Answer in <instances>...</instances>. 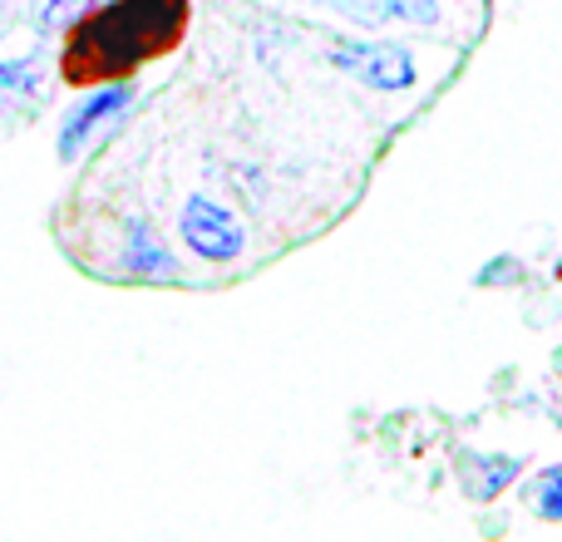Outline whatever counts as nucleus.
I'll use <instances>...</instances> for the list:
<instances>
[{"label": "nucleus", "instance_id": "1", "mask_svg": "<svg viewBox=\"0 0 562 542\" xmlns=\"http://www.w3.org/2000/svg\"><path fill=\"white\" fill-rule=\"evenodd\" d=\"M188 0H109L99 10H85L65 30L59 45V75L75 89L114 84L128 79L144 59H158L183 39Z\"/></svg>", "mask_w": 562, "mask_h": 542}, {"label": "nucleus", "instance_id": "2", "mask_svg": "<svg viewBox=\"0 0 562 542\" xmlns=\"http://www.w3.org/2000/svg\"><path fill=\"white\" fill-rule=\"evenodd\" d=\"M326 55L346 79H360L366 89H380V94L409 89L419 79L415 55L395 39H330Z\"/></svg>", "mask_w": 562, "mask_h": 542}, {"label": "nucleus", "instance_id": "3", "mask_svg": "<svg viewBox=\"0 0 562 542\" xmlns=\"http://www.w3.org/2000/svg\"><path fill=\"white\" fill-rule=\"evenodd\" d=\"M178 233H183V242L193 247L203 262H237V257H243V247H247V227L237 223V217L227 213L217 197H203V193H193L183 203Z\"/></svg>", "mask_w": 562, "mask_h": 542}, {"label": "nucleus", "instance_id": "4", "mask_svg": "<svg viewBox=\"0 0 562 542\" xmlns=\"http://www.w3.org/2000/svg\"><path fill=\"white\" fill-rule=\"evenodd\" d=\"M326 10L346 15L360 30H380V25H439L445 10L439 0H326Z\"/></svg>", "mask_w": 562, "mask_h": 542}, {"label": "nucleus", "instance_id": "5", "mask_svg": "<svg viewBox=\"0 0 562 542\" xmlns=\"http://www.w3.org/2000/svg\"><path fill=\"white\" fill-rule=\"evenodd\" d=\"M124 104H128V84H109V89H99V94H89L85 104L65 118V128H59V158H75L79 148H85V138L94 134L104 118H114Z\"/></svg>", "mask_w": 562, "mask_h": 542}, {"label": "nucleus", "instance_id": "6", "mask_svg": "<svg viewBox=\"0 0 562 542\" xmlns=\"http://www.w3.org/2000/svg\"><path fill=\"white\" fill-rule=\"evenodd\" d=\"M124 267L128 271H168L173 267V257H168L164 242H154L148 223H134L128 227V242H124Z\"/></svg>", "mask_w": 562, "mask_h": 542}, {"label": "nucleus", "instance_id": "7", "mask_svg": "<svg viewBox=\"0 0 562 542\" xmlns=\"http://www.w3.org/2000/svg\"><path fill=\"white\" fill-rule=\"evenodd\" d=\"M469 459H474V454H469ZM474 464H479V474L464 464V484H469V494H474V498H494L498 488H504L508 478H518V468H524L518 459H474Z\"/></svg>", "mask_w": 562, "mask_h": 542}, {"label": "nucleus", "instance_id": "8", "mask_svg": "<svg viewBox=\"0 0 562 542\" xmlns=\"http://www.w3.org/2000/svg\"><path fill=\"white\" fill-rule=\"evenodd\" d=\"M533 513L562 518V468H548V474L533 484Z\"/></svg>", "mask_w": 562, "mask_h": 542}, {"label": "nucleus", "instance_id": "9", "mask_svg": "<svg viewBox=\"0 0 562 542\" xmlns=\"http://www.w3.org/2000/svg\"><path fill=\"white\" fill-rule=\"evenodd\" d=\"M89 10V0H45L40 5V30H69Z\"/></svg>", "mask_w": 562, "mask_h": 542}, {"label": "nucleus", "instance_id": "10", "mask_svg": "<svg viewBox=\"0 0 562 542\" xmlns=\"http://www.w3.org/2000/svg\"><path fill=\"white\" fill-rule=\"evenodd\" d=\"M25 79H30V65H25V59H10V65H0V109H5L10 99L25 89Z\"/></svg>", "mask_w": 562, "mask_h": 542}, {"label": "nucleus", "instance_id": "11", "mask_svg": "<svg viewBox=\"0 0 562 542\" xmlns=\"http://www.w3.org/2000/svg\"><path fill=\"white\" fill-rule=\"evenodd\" d=\"M0 5H5V0H0Z\"/></svg>", "mask_w": 562, "mask_h": 542}]
</instances>
